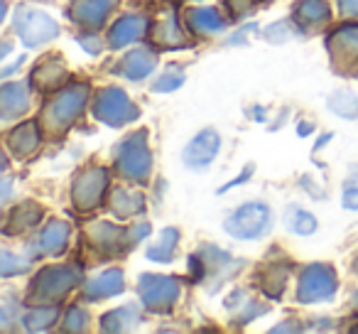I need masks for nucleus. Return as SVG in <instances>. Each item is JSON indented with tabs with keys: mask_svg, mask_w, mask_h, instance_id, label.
<instances>
[{
	"mask_svg": "<svg viewBox=\"0 0 358 334\" xmlns=\"http://www.w3.org/2000/svg\"><path fill=\"white\" fill-rule=\"evenodd\" d=\"M115 6H118V0H76L71 6V20L76 25L86 27L89 32H96L99 27L106 25Z\"/></svg>",
	"mask_w": 358,
	"mask_h": 334,
	"instance_id": "nucleus-12",
	"label": "nucleus"
},
{
	"mask_svg": "<svg viewBox=\"0 0 358 334\" xmlns=\"http://www.w3.org/2000/svg\"><path fill=\"white\" fill-rule=\"evenodd\" d=\"M30 111V91L25 84L15 81V84H6L0 91V118L6 120H15L22 113Z\"/></svg>",
	"mask_w": 358,
	"mask_h": 334,
	"instance_id": "nucleus-16",
	"label": "nucleus"
},
{
	"mask_svg": "<svg viewBox=\"0 0 358 334\" xmlns=\"http://www.w3.org/2000/svg\"><path fill=\"white\" fill-rule=\"evenodd\" d=\"M229 6L236 15H245V13L253 11V0H229Z\"/></svg>",
	"mask_w": 358,
	"mask_h": 334,
	"instance_id": "nucleus-37",
	"label": "nucleus"
},
{
	"mask_svg": "<svg viewBox=\"0 0 358 334\" xmlns=\"http://www.w3.org/2000/svg\"><path fill=\"white\" fill-rule=\"evenodd\" d=\"M155 37H157V42L164 47H185L187 45L185 32L179 30L177 13H174L172 8H167V11L159 15L157 27H155Z\"/></svg>",
	"mask_w": 358,
	"mask_h": 334,
	"instance_id": "nucleus-22",
	"label": "nucleus"
},
{
	"mask_svg": "<svg viewBox=\"0 0 358 334\" xmlns=\"http://www.w3.org/2000/svg\"><path fill=\"white\" fill-rule=\"evenodd\" d=\"M187 25L192 27V32L196 35H221L226 30V20L216 13V8H194L187 13Z\"/></svg>",
	"mask_w": 358,
	"mask_h": 334,
	"instance_id": "nucleus-19",
	"label": "nucleus"
},
{
	"mask_svg": "<svg viewBox=\"0 0 358 334\" xmlns=\"http://www.w3.org/2000/svg\"><path fill=\"white\" fill-rule=\"evenodd\" d=\"M250 172H253V167H245V170L241 172V177H236V180H231L229 185H226L224 190H221V195H224V192H229V190H234V187H238L241 182H245V180H248V177H250Z\"/></svg>",
	"mask_w": 358,
	"mask_h": 334,
	"instance_id": "nucleus-40",
	"label": "nucleus"
},
{
	"mask_svg": "<svg viewBox=\"0 0 358 334\" xmlns=\"http://www.w3.org/2000/svg\"><path fill=\"white\" fill-rule=\"evenodd\" d=\"M356 332H358V327H356Z\"/></svg>",
	"mask_w": 358,
	"mask_h": 334,
	"instance_id": "nucleus-45",
	"label": "nucleus"
},
{
	"mask_svg": "<svg viewBox=\"0 0 358 334\" xmlns=\"http://www.w3.org/2000/svg\"><path fill=\"white\" fill-rule=\"evenodd\" d=\"M106 187H108V172L103 167H86V170H81L79 177L74 180V190H71L74 207L81 211L99 207L106 195Z\"/></svg>",
	"mask_w": 358,
	"mask_h": 334,
	"instance_id": "nucleus-9",
	"label": "nucleus"
},
{
	"mask_svg": "<svg viewBox=\"0 0 358 334\" xmlns=\"http://www.w3.org/2000/svg\"><path fill=\"white\" fill-rule=\"evenodd\" d=\"M115 165L123 177L133 182H140L145 185L152 172V155H150L148 148V133L145 130H138V133H130L115 145Z\"/></svg>",
	"mask_w": 358,
	"mask_h": 334,
	"instance_id": "nucleus-1",
	"label": "nucleus"
},
{
	"mask_svg": "<svg viewBox=\"0 0 358 334\" xmlns=\"http://www.w3.org/2000/svg\"><path fill=\"white\" fill-rule=\"evenodd\" d=\"M287 280H289V265L273 263L268 270H265V275H263V288H265V293H268L270 298L278 300L280 295H282V290H285V285H287Z\"/></svg>",
	"mask_w": 358,
	"mask_h": 334,
	"instance_id": "nucleus-30",
	"label": "nucleus"
},
{
	"mask_svg": "<svg viewBox=\"0 0 358 334\" xmlns=\"http://www.w3.org/2000/svg\"><path fill=\"white\" fill-rule=\"evenodd\" d=\"M341 202L348 211L358 209V165H353L348 177L343 180V192H341Z\"/></svg>",
	"mask_w": 358,
	"mask_h": 334,
	"instance_id": "nucleus-33",
	"label": "nucleus"
},
{
	"mask_svg": "<svg viewBox=\"0 0 358 334\" xmlns=\"http://www.w3.org/2000/svg\"><path fill=\"white\" fill-rule=\"evenodd\" d=\"M27 268H30V263H27L25 258H20V256H15L13 251H3V253H0V275H3V278L20 275V273H25Z\"/></svg>",
	"mask_w": 358,
	"mask_h": 334,
	"instance_id": "nucleus-32",
	"label": "nucleus"
},
{
	"mask_svg": "<svg viewBox=\"0 0 358 334\" xmlns=\"http://www.w3.org/2000/svg\"><path fill=\"white\" fill-rule=\"evenodd\" d=\"M155 67H157V52L150 50V47H135L133 52L123 57L115 74L125 76L130 81H143L148 74H152Z\"/></svg>",
	"mask_w": 358,
	"mask_h": 334,
	"instance_id": "nucleus-14",
	"label": "nucleus"
},
{
	"mask_svg": "<svg viewBox=\"0 0 358 334\" xmlns=\"http://www.w3.org/2000/svg\"><path fill=\"white\" fill-rule=\"evenodd\" d=\"M299 324H278V327H273V332H299Z\"/></svg>",
	"mask_w": 358,
	"mask_h": 334,
	"instance_id": "nucleus-41",
	"label": "nucleus"
},
{
	"mask_svg": "<svg viewBox=\"0 0 358 334\" xmlns=\"http://www.w3.org/2000/svg\"><path fill=\"white\" fill-rule=\"evenodd\" d=\"M331 55L343 64H351L358 60V25H343L329 40Z\"/></svg>",
	"mask_w": 358,
	"mask_h": 334,
	"instance_id": "nucleus-18",
	"label": "nucleus"
},
{
	"mask_svg": "<svg viewBox=\"0 0 358 334\" xmlns=\"http://www.w3.org/2000/svg\"><path fill=\"white\" fill-rule=\"evenodd\" d=\"M94 116H96V120H101V123L118 128V125L138 120L140 111H138V106L128 99V94H125L123 89L108 86V89H101L99 94H96Z\"/></svg>",
	"mask_w": 358,
	"mask_h": 334,
	"instance_id": "nucleus-7",
	"label": "nucleus"
},
{
	"mask_svg": "<svg viewBox=\"0 0 358 334\" xmlns=\"http://www.w3.org/2000/svg\"><path fill=\"white\" fill-rule=\"evenodd\" d=\"M179 246V231L167 226L157 234V241L148 249V258L157 260V263H172L174 253H177Z\"/></svg>",
	"mask_w": 358,
	"mask_h": 334,
	"instance_id": "nucleus-25",
	"label": "nucleus"
},
{
	"mask_svg": "<svg viewBox=\"0 0 358 334\" xmlns=\"http://www.w3.org/2000/svg\"><path fill=\"white\" fill-rule=\"evenodd\" d=\"M71 236V226L66 221H50V224L42 229L40 241H37V253H47V256H59L64 253L66 244H69Z\"/></svg>",
	"mask_w": 358,
	"mask_h": 334,
	"instance_id": "nucleus-17",
	"label": "nucleus"
},
{
	"mask_svg": "<svg viewBox=\"0 0 358 334\" xmlns=\"http://www.w3.org/2000/svg\"><path fill=\"white\" fill-rule=\"evenodd\" d=\"M64 79H66V69L62 62H45L35 71V81L40 84V89H57Z\"/></svg>",
	"mask_w": 358,
	"mask_h": 334,
	"instance_id": "nucleus-31",
	"label": "nucleus"
},
{
	"mask_svg": "<svg viewBox=\"0 0 358 334\" xmlns=\"http://www.w3.org/2000/svg\"><path fill=\"white\" fill-rule=\"evenodd\" d=\"M145 32H148V20H145L143 15H123L110 27L108 45L113 47V50H123V47L133 45L135 40H140Z\"/></svg>",
	"mask_w": 358,
	"mask_h": 334,
	"instance_id": "nucleus-15",
	"label": "nucleus"
},
{
	"mask_svg": "<svg viewBox=\"0 0 358 334\" xmlns=\"http://www.w3.org/2000/svg\"><path fill=\"white\" fill-rule=\"evenodd\" d=\"M338 8H341L343 15L358 18V0H338Z\"/></svg>",
	"mask_w": 358,
	"mask_h": 334,
	"instance_id": "nucleus-38",
	"label": "nucleus"
},
{
	"mask_svg": "<svg viewBox=\"0 0 358 334\" xmlns=\"http://www.w3.org/2000/svg\"><path fill=\"white\" fill-rule=\"evenodd\" d=\"M297 11H294V18H297L299 25H322V22L329 20V15H331V11H329L327 0H299Z\"/></svg>",
	"mask_w": 358,
	"mask_h": 334,
	"instance_id": "nucleus-26",
	"label": "nucleus"
},
{
	"mask_svg": "<svg viewBox=\"0 0 358 334\" xmlns=\"http://www.w3.org/2000/svg\"><path fill=\"white\" fill-rule=\"evenodd\" d=\"M130 231V244H133V241H140V239H145V236L150 234V226L148 224H135L133 229H128Z\"/></svg>",
	"mask_w": 358,
	"mask_h": 334,
	"instance_id": "nucleus-39",
	"label": "nucleus"
},
{
	"mask_svg": "<svg viewBox=\"0 0 358 334\" xmlns=\"http://www.w3.org/2000/svg\"><path fill=\"white\" fill-rule=\"evenodd\" d=\"M221 150V135L214 128H204L189 140V145L182 153V160L189 170H206Z\"/></svg>",
	"mask_w": 358,
	"mask_h": 334,
	"instance_id": "nucleus-10",
	"label": "nucleus"
},
{
	"mask_svg": "<svg viewBox=\"0 0 358 334\" xmlns=\"http://www.w3.org/2000/svg\"><path fill=\"white\" fill-rule=\"evenodd\" d=\"M353 302H356V307H358V290H356V295H353Z\"/></svg>",
	"mask_w": 358,
	"mask_h": 334,
	"instance_id": "nucleus-44",
	"label": "nucleus"
},
{
	"mask_svg": "<svg viewBox=\"0 0 358 334\" xmlns=\"http://www.w3.org/2000/svg\"><path fill=\"white\" fill-rule=\"evenodd\" d=\"M8 145L10 150L17 155V158H27L37 150L40 145V130H37V123H22L17 128H13L10 138H8Z\"/></svg>",
	"mask_w": 358,
	"mask_h": 334,
	"instance_id": "nucleus-23",
	"label": "nucleus"
},
{
	"mask_svg": "<svg viewBox=\"0 0 358 334\" xmlns=\"http://www.w3.org/2000/svg\"><path fill=\"white\" fill-rule=\"evenodd\" d=\"M86 99H89V86L86 84H71L66 89H62L55 99L47 104L45 113H42V120H45L47 130L50 133H62L66 130L76 118L81 116L86 106Z\"/></svg>",
	"mask_w": 358,
	"mask_h": 334,
	"instance_id": "nucleus-4",
	"label": "nucleus"
},
{
	"mask_svg": "<svg viewBox=\"0 0 358 334\" xmlns=\"http://www.w3.org/2000/svg\"><path fill=\"white\" fill-rule=\"evenodd\" d=\"M145 209V197L138 190H128V187H115L110 195V211L118 219H130V216L140 214Z\"/></svg>",
	"mask_w": 358,
	"mask_h": 334,
	"instance_id": "nucleus-20",
	"label": "nucleus"
},
{
	"mask_svg": "<svg viewBox=\"0 0 358 334\" xmlns=\"http://www.w3.org/2000/svg\"><path fill=\"white\" fill-rule=\"evenodd\" d=\"M179 280L169 278V275L157 273H143L138 278V295L143 307L152 309V312H167L179 298Z\"/></svg>",
	"mask_w": 358,
	"mask_h": 334,
	"instance_id": "nucleus-8",
	"label": "nucleus"
},
{
	"mask_svg": "<svg viewBox=\"0 0 358 334\" xmlns=\"http://www.w3.org/2000/svg\"><path fill=\"white\" fill-rule=\"evenodd\" d=\"M42 219V209L35 207L32 202H25L20 204L10 216V226H8V234H20V231H27L32 229L35 224H40Z\"/></svg>",
	"mask_w": 358,
	"mask_h": 334,
	"instance_id": "nucleus-28",
	"label": "nucleus"
},
{
	"mask_svg": "<svg viewBox=\"0 0 358 334\" xmlns=\"http://www.w3.org/2000/svg\"><path fill=\"white\" fill-rule=\"evenodd\" d=\"M329 109L341 118H358V96L351 89H338L329 96Z\"/></svg>",
	"mask_w": 358,
	"mask_h": 334,
	"instance_id": "nucleus-29",
	"label": "nucleus"
},
{
	"mask_svg": "<svg viewBox=\"0 0 358 334\" xmlns=\"http://www.w3.org/2000/svg\"><path fill=\"white\" fill-rule=\"evenodd\" d=\"M8 197H10V180L3 182V202H8Z\"/></svg>",
	"mask_w": 358,
	"mask_h": 334,
	"instance_id": "nucleus-42",
	"label": "nucleus"
},
{
	"mask_svg": "<svg viewBox=\"0 0 358 334\" xmlns=\"http://www.w3.org/2000/svg\"><path fill=\"white\" fill-rule=\"evenodd\" d=\"M86 236L89 241L106 256H115L130 244V231L123 229V226H115L110 221H94L86 229Z\"/></svg>",
	"mask_w": 358,
	"mask_h": 334,
	"instance_id": "nucleus-11",
	"label": "nucleus"
},
{
	"mask_svg": "<svg viewBox=\"0 0 358 334\" xmlns=\"http://www.w3.org/2000/svg\"><path fill=\"white\" fill-rule=\"evenodd\" d=\"M79 42H81V45H86L84 50L89 52V55H99V52L103 50V47H101V40L96 35H81Z\"/></svg>",
	"mask_w": 358,
	"mask_h": 334,
	"instance_id": "nucleus-36",
	"label": "nucleus"
},
{
	"mask_svg": "<svg viewBox=\"0 0 358 334\" xmlns=\"http://www.w3.org/2000/svg\"><path fill=\"white\" fill-rule=\"evenodd\" d=\"M62 322H64L62 324L64 332H84V329L89 327V312H86L84 307H79V305H74V307L66 309Z\"/></svg>",
	"mask_w": 358,
	"mask_h": 334,
	"instance_id": "nucleus-35",
	"label": "nucleus"
},
{
	"mask_svg": "<svg viewBox=\"0 0 358 334\" xmlns=\"http://www.w3.org/2000/svg\"><path fill=\"white\" fill-rule=\"evenodd\" d=\"M185 84V71L182 69H167L164 74H159L152 84L155 94H167V91H174Z\"/></svg>",
	"mask_w": 358,
	"mask_h": 334,
	"instance_id": "nucleus-34",
	"label": "nucleus"
},
{
	"mask_svg": "<svg viewBox=\"0 0 358 334\" xmlns=\"http://www.w3.org/2000/svg\"><path fill=\"white\" fill-rule=\"evenodd\" d=\"M57 319H59V307H57V302L35 305V307L22 317V327H25L27 332H45V329L55 327Z\"/></svg>",
	"mask_w": 358,
	"mask_h": 334,
	"instance_id": "nucleus-24",
	"label": "nucleus"
},
{
	"mask_svg": "<svg viewBox=\"0 0 358 334\" xmlns=\"http://www.w3.org/2000/svg\"><path fill=\"white\" fill-rule=\"evenodd\" d=\"M15 35L25 47H40L59 37V25L52 15L35 6H22L15 13Z\"/></svg>",
	"mask_w": 358,
	"mask_h": 334,
	"instance_id": "nucleus-5",
	"label": "nucleus"
},
{
	"mask_svg": "<svg viewBox=\"0 0 358 334\" xmlns=\"http://www.w3.org/2000/svg\"><path fill=\"white\" fill-rule=\"evenodd\" d=\"M285 224H287V231H292V234H297V236H312L314 231L319 229L317 216L299 209V207H289V209L285 211Z\"/></svg>",
	"mask_w": 358,
	"mask_h": 334,
	"instance_id": "nucleus-27",
	"label": "nucleus"
},
{
	"mask_svg": "<svg viewBox=\"0 0 358 334\" xmlns=\"http://www.w3.org/2000/svg\"><path fill=\"white\" fill-rule=\"evenodd\" d=\"M273 226V211L265 202H245L234 209L224 221V229L231 239L255 241L263 239Z\"/></svg>",
	"mask_w": 358,
	"mask_h": 334,
	"instance_id": "nucleus-3",
	"label": "nucleus"
},
{
	"mask_svg": "<svg viewBox=\"0 0 358 334\" xmlns=\"http://www.w3.org/2000/svg\"><path fill=\"white\" fill-rule=\"evenodd\" d=\"M81 280V270L74 265H47L35 275L30 285L27 300L35 305H47L57 302L64 298L69 290L76 288V283Z\"/></svg>",
	"mask_w": 358,
	"mask_h": 334,
	"instance_id": "nucleus-2",
	"label": "nucleus"
},
{
	"mask_svg": "<svg viewBox=\"0 0 358 334\" xmlns=\"http://www.w3.org/2000/svg\"><path fill=\"white\" fill-rule=\"evenodd\" d=\"M336 290H338L336 270L327 263H312L299 275L297 300L302 305L327 302V300H331L336 295Z\"/></svg>",
	"mask_w": 358,
	"mask_h": 334,
	"instance_id": "nucleus-6",
	"label": "nucleus"
},
{
	"mask_svg": "<svg viewBox=\"0 0 358 334\" xmlns=\"http://www.w3.org/2000/svg\"><path fill=\"white\" fill-rule=\"evenodd\" d=\"M143 322V314L135 305H123L118 309H110L101 317V329L103 332H128V329H135Z\"/></svg>",
	"mask_w": 358,
	"mask_h": 334,
	"instance_id": "nucleus-21",
	"label": "nucleus"
},
{
	"mask_svg": "<svg viewBox=\"0 0 358 334\" xmlns=\"http://www.w3.org/2000/svg\"><path fill=\"white\" fill-rule=\"evenodd\" d=\"M123 290H125L123 270L110 268V270L99 273L96 278H91L89 283L84 285V290H81V298H84L86 302H99V300L115 298V295H120Z\"/></svg>",
	"mask_w": 358,
	"mask_h": 334,
	"instance_id": "nucleus-13",
	"label": "nucleus"
},
{
	"mask_svg": "<svg viewBox=\"0 0 358 334\" xmlns=\"http://www.w3.org/2000/svg\"><path fill=\"white\" fill-rule=\"evenodd\" d=\"M302 128H299V135H309L312 133V123H299Z\"/></svg>",
	"mask_w": 358,
	"mask_h": 334,
	"instance_id": "nucleus-43",
	"label": "nucleus"
}]
</instances>
